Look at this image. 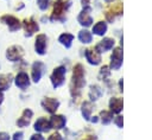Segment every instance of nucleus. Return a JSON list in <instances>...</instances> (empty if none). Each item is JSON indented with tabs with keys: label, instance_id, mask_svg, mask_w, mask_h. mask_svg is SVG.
Masks as SVG:
<instances>
[{
	"label": "nucleus",
	"instance_id": "obj_16",
	"mask_svg": "<svg viewBox=\"0 0 152 140\" xmlns=\"http://www.w3.org/2000/svg\"><path fill=\"white\" fill-rule=\"evenodd\" d=\"M114 39L112 38H103V40H101L96 46H95V50L101 53V52H104V51H108L110 50L113 46H114Z\"/></svg>",
	"mask_w": 152,
	"mask_h": 140
},
{
	"label": "nucleus",
	"instance_id": "obj_37",
	"mask_svg": "<svg viewBox=\"0 0 152 140\" xmlns=\"http://www.w3.org/2000/svg\"><path fill=\"white\" fill-rule=\"evenodd\" d=\"M91 122H97V116H94V117L91 119Z\"/></svg>",
	"mask_w": 152,
	"mask_h": 140
},
{
	"label": "nucleus",
	"instance_id": "obj_7",
	"mask_svg": "<svg viewBox=\"0 0 152 140\" xmlns=\"http://www.w3.org/2000/svg\"><path fill=\"white\" fill-rule=\"evenodd\" d=\"M89 12H90V7H89V6H86V7L81 11V13L78 14V17H77L78 23H80L82 26H84V27L91 26V23H93V18L90 17Z\"/></svg>",
	"mask_w": 152,
	"mask_h": 140
},
{
	"label": "nucleus",
	"instance_id": "obj_9",
	"mask_svg": "<svg viewBox=\"0 0 152 140\" xmlns=\"http://www.w3.org/2000/svg\"><path fill=\"white\" fill-rule=\"evenodd\" d=\"M44 71H45L44 63H42L39 61L34 62L32 64V79H33V82H36V83L39 82L42 76H43V74H44Z\"/></svg>",
	"mask_w": 152,
	"mask_h": 140
},
{
	"label": "nucleus",
	"instance_id": "obj_28",
	"mask_svg": "<svg viewBox=\"0 0 152 140\" xmlns=\"http://www.w3.org/2000/svg\"><path fill=\"white\" fill-rule=\"evenodd\" d=\"M109 75V70H108V66H103L102 69H101V71H100V76L102 77L103 76V79L106 78V76H108Z\"/></svg>",
	"mask_w": 152,
	"mask_h": 140
},
{
	"label": "nucleus",
	"instance_id": "obj_27",
	"mask_svg": "<svg viewBox=\"0 0 152 140\" xmlns=\"http://www.w3.org/2000/svg\"><path fill=\"white\" fill-rule=\"evenodd\" d=\"M37 4H38L39 8H40L42 11H44V9H46V8H48L49 0H38V1H37Z\"/></svg>",
	"mask_w": 152,
	"mask_h": 140
},
{
	"label": "nucleus",
	"instance_id": "obj_35",
	"mask_svg": "<svg viewBox=\"0 0 152 140\" xmlns=\"http://www.w3.org/2000/svg\"><path fill=\"white\" fill-rule=\"evenodd\" d=\"M84 140H96V136H95V135H89V136H87Z\"/></svg>",
	"mask_w": 152,
	"mask_h": 140
},
{
	"label": "nucleus",
	"instance_id": "obj_34",
	"mask_svg": "<svg viewBox=\"0 0 152 140\" xmlns=\"http://www.w3.org/2000/svg\"><path fill=\"white\" fill-rule=\"evenodd\" d=\"M89 1H90V0H81V2H82V5H83V7L88 6V5H89Z\"/></svg>",
	"mask_w": 152,
	"mask_h": 140
},
{
	"label": "nucleus",
	"instance_id": "obj_12",
	"mask_svg": "<svg viewBox=\"0 0 152 140\" xmlns=\"http://www.w3.org/2000/svg\"><path fill=\"white\" fill-rule=\"evenodd\" d=\"M86 58L88 61V63L93 64V65H97L101 63V55L95 50V49H88L86 50Z\"/></svg>",
	"mask_w": 152,
	"mask_h": 140
},
{
	"label": "nucleus",
	"instance_id": "obj_21",
	"mask_svg": "<svg viewBox=\"0 0 152 140\" xmlns=\"http://www.w3.org/2000/svg\"><path fill=\"white\" fill-rule=\"evenodd\" d=\"M102 94H103V91H102V89L99 87V85H91L90 87V90H89V97H90V100L91 101H96L97 98H100L101 96H102Z\"/></svg>",
	"mask_w": 152,
	"mask_h": 140
},
{
	"label": "nucleus",
	"instance_id": "obj_14",
	"mask_svg": "<svg viewBox=\"0 0 152 140\" xmlns=\"http://www.w3.org/2000/svg\"><path fill=\"white\" fill-rule=\"evenodd\" d=\"M121 13H122V5H121V2H116L113 7H110L109 9H107L106 18H107L108 21H113L114 18L116 15H120Z\"/></svg>",
	"mask_w": 152,
	"mask_h": 140
},
{
	"label": "nucleus",
	"instance_id": "obj_15",
	"mask_svg": "<svg viewBox=\"0 0 152 140\" xmlns=\"http://www.w3.org/2000/svg\"><path fill=\"white\" fill-rule=\"evenodd\" d=\"M24 28H25V31H26L25 36H26V37H31L34 32H37V31L39 30V26H38V24H37L32 18H30L28 20H27V19L24 20Z\"/></svg>",
	"mask_w": 152,
	"mask_h": 140
},
{
	"label": "nucleus",
	"instance_id": "obj_23",
	"mask_svg": "<svg viewBox=\"0 0 152 140\" xmlns=\"http://www.w3.org/2000/svg\"><path fill=\"white\" fill-rule=\"evenodd\" d=\"M72 40H74V36H72L71 33H63V34H61L59 38H58V42H59L62 45H64L65 47H68V49L71 46Z\"/></svg>",
	"mask_w": 152,
	"mask_h": 140
},
{
	"label": "nucleus",
	"instance_id": "obj_1",
	"mask_svg": "<svg viewBox=\"0 0 152 140\" xmlns=\"http://www.w3.org/2000/svg\"><path fill=\"white\" fill-rule=\"evenodd\" d=\"M84 69L82 64H76L72 72V81H71V94L72 96H77L81 89L84 87Z\"/></svg>",
	"mask_w": 152,
	"mask_h": 140
},
{
	"label": "nucleus",
	"instance_id": "obj_19",
	"mask_svg": "<svg viewBox=\"0 0 152 140\" xmlns=\"http://www.w3.org/2000/svg\"><path fill=\"white\" fill-rule=\"evenodd\" d=\"M122 100L119 98V97H113L110 98L109 101V108H110V112L112 113H115V114H119L121 110H122Z\"/></svg>",
	"mask_w": 152,
	"mask_h": 140
},
{
	"label": "nucleus",
	"instance_id": "obj_38",
	"mask_svg": "<svg viewBox=\"0 0 152 140\" xmlns=\"http://www.w3.org/2000/svg\"><path fill=\"white\" fill-rule=\"evenodd\" d=\"M104 1H107V2H110V1H113V0H104Z\"/></svg>",
	"mask_w": 152,
	"mask_h": 140
},
{
	"label": "nucleus",
	"instance_id": "obj_11",
	"mask_svg": "<svg viewBox=\"0 0 152 140\" xmlns=\"http://www.w3.org/2000/svg\"><path fill=\"white\" fill-rule=\"evenodd\" d=\"M48 38L45 34H38L36 38V43H34V49L38 55H44L45 50H46V45H48Z\"/></svg>",
	"mask_w": 152,
	"mask_h": 140
},
{
	"label": "nucleus",
	"instance_id": "obj_29",
	"mask_svg": "<svg viewBox=\"0 0 152 140\" xmlns=\"http://www.w3.org/2000/svg\"><path fill=\"white\" fill-rule=\"evenodd\" d=\"M48 140H63V138L61 136L59 133H53V134H51V135L49 136Z\"/></svg>",
	"mask_w": 152,
	"mask_h": 140
},
{
	"label": "nucleus",
	"instance_id": "obj_32",
	"mask_svg": "<svg viewBox=\"0 0 152 140\" xmlns=\"http://www.w3.org/2000/svg\"><path fill=\"white\" fill-rule=\"evenodd\" d=\"M0 140H10V134L6 132H0Z\"/></svg>",
	"mask_w": 152,
	"mask_h": 140
},
{
	"label": "nucleus",
	"instance_id": "obj_17",
	"mask_svg": "<svg viewBox=\"0 0 152 140\" xmlns=\"http://www.w3.org/2000/svg\"><path fill=\"white\" fill-rule=\"evenodd\" d=\"M32 116H33V112H32L31 109H28V108L24 109L21 116L17 120V125H18L19 127H26V126L30 123Z\"/></svg>",
	"mask_w": 152,
	"mask_h": 140
},
{
	"label": "nucleus",
	"instance_id": "obj_13",
	"mask_svg": "<svg viewBox=\"0 0 152 140\" xmlns=\"http://www.w3.org/2000/svg\"><path fill=\"white\" fill-rule=\"evenodd\" d=\"M50 123V128H55V129H61L65 126L66 123V119L63 115H52L49 120Z\"/></svg>",
	"mask_w": 152,
	"mask_h": 140
},
{
	"label": "nucleus",
	"instance_id": "obj_8",
	"mask_svg": "<svg viewBox=\"0 0 152 140\" xmlns=\"http://www.w3.org/2000/svg\"><path fill=\"white\" fill-rule=\"evenodd\" d=\"M42 107L50 114H53L59 107V101L53 97H46L42 101Z\"/></svg>",
	"mask_w": 152,
	"mask_h": 140
},
{
	"label": "nucleus",
	"instance_id": "obj_20",
	"mask_svg": "<svg viewBox=\"0 0 152 140\" xmlns=\"http://www.w3.org/2000/svg\"><path fill=\"white\" fill-rule=\"evenodd\" d=\"M12 83V75L11 74H2L0 75V91H5L10 89Z\"/></svg>",
	"mask_w": 152,
	"mask_h": 140
},
{
	"label": "nucleus",
	"instance_id": "obj_22",
	"mask_svg": "<svg viewBox=\"0 0 152 140\" xmlns=\"http://www.w3.org/2000/svg\"><path fill=\"white\" fill-rule=\"evenodd\" d=\"M107 32V24L104 21H99L93 27V33L96 36H103Z\"/></svg>",
	"mask_w": 152,
	"mask_h": 140
},
{
	"label": "nucleus",
	"instance_id": "obj_31",
	"mask_svg": "<svg viewBox=\"0 0 152 140\" xmlns=\"http://www.w3.org/2000/svg\"><path fill=\"white\" fill-rule=\"evenodd\" d=\"M114 122L116 123V126L119 128H122V116H116L115 120H114Z\"/></svg>",
	"mask_w": 152,
	"mask_h": 140
},
{
	"label": "nucleus",
	"instance_id": "obj_6",
	"mask_svg": "<svg viewBox=\"0 0 152 140\" xmlns=\"http://www.w3.org/2000/svg\"><path fill=\"white\" fill-rule=\"evenodd\" d=\"M0 20H1L4 24H6V25L8 26V28H10L11 32H14V31L19 30L20 26H21L19 19L15 18V17H13V15H8V14L2 15V17L0 18Z\"/></svg>",
	"mask_w": 152,
	"mask_h": 140
},
{
	"label": "nucleus",
	"instance_id": "obj_18",
	"mask_svg": "<svg viewBox=\"0 0 152 140\" xmlns=\"http://www.w3.org/2000/svg\"><path fill=\"white\" fill-rule=\"evenodd\" d=\"M34 129H36L37 132H40V133L49 132V131H50L49 120H46L45 117H39V119L34 122Z\"/></svg>",
	"mask_w": 152,
	"mask_h": 140
},
{
	"label": "nucleus",
	"instance_id": "obj_10",
	"mask_svg": "<svg viewBox=\"0 0 152 140\" xmlns=\"http://www.w3.org/2000/svg\"><path fill=\"white\" fill-rule=\"evenodd\" d=\"M14 83H15V85H17L19 89L25 90V89L30 85V77H28V75H27L26 72L20 71V72H18V75L15 76Z\"/></svg>",
	"mask_w": 152,
	"mask_h": 140
},
{
	"label": "nucleus",
	"instance_id": "obj_2",
	"mask_svg": "<svg viewBox=\"0 0 152 140\" xmlns=\"http://www.w3.org/2000/svg\"><path fill=\"white\" fill-rule=\"evenodd\" d=\"M71 1L70 0H56L55 5H53V11H52V15H51V20H61L64 21V13L68 11V8L70 7Z\"/></svg>",
	"mask_w": 152,
	"mask_h": 140
},
{
	"label": "nucleus",
	"instance_id": "obj_30",
	"mask_svg": "<svg viewBox=\"0 0 152 140\" xmlns=\"http://www.w3.org/2000/svg\"><path fill=\"white\" fill-rule=\"evenodd\" d=\"M23 136H24L23 132H15L13 135V140H23Z\"/></svg>",
	"mask_w": 152,
	"mask_h": 140
},
{
	"label": "nucleus",
	"instance_id": "obj_24",
	"mask_svg": "<svg viewBox=\"0 0 152 140\" xmlns=\"http://www.w3.org/2000/svg\"><path fill=\"white\" fill-rule=\"evenodd\" d=\"M78 39H80L81 43H83V44H88V43L91 42L93 37H91V33H90L89 31H87V30H82V31H80V33H78Z\"/></svg>",
	"mask_w": 152,
	"mask_h": 140
},
{
	"label": "nucleus",
	"instance_id": "obj_26",
	"mask_svg": "<svg viewBox=\"0 0 152 140\" xmlns=\"http://www.w3.org/2000/svg\"><path fill=\"white\" fill-rule=\"evenodd\" d=\"M100 116H101V120H102V123L104 125H108L112 120H113V114L112 112H107V110H102L100 113Z\"/></svg>",
	"mask_w": 152,
	"mask_h": 140
},
{
	"label": "nucleus",
	"instance_id": "obj_36",
	"mask_svg": "<svg viewBox=\"0 0 152 140\" xmlns=\"http://www.w3.org/2000/svg\"><path fill=\"white\" fill-rule=\"evenodd\" d=\"M2 101H4V94L0 91V104L2 103Z\"/></svg>",
	"mask_w": 152,
	"mask_h": 140
},
{
	"label": "nucleus",
	"instance_id": "obj_33",
	"mask_svg": "<svg viewBox=\"0 0 152 140\" xmlns=\"http://www.w3.org/2000/svg\"><path fill=\"white\" fill-rule=\"evenodd\" d=\"M30 140H45V139H44V136L42 134H33Z\"/></svg>",
	"mask_w": 152,
	"mask_h": 140
},
{
	"label": "nucleus",
	"instance_id": "obj_4",
	"mask_svg": "<svg viewBox=\"0 0 152 140\" xmlns=\"http://www.w3.org/2000/svg\"><path fill=\"white\" fill-rule=\"evenodd\" d=\"M23 55H24V51L18 45H13V46L8 47L7 51H6V57L11 62H19L21 59Z\"/></svg>",
	"mask_w": 152,
	"mask_h": 140
},
{
	"label": "nucleus",
	"instance_id": "obj_3",
	"mask_svg": "<svg viewBox=\"0 0 152 140\" xmlns=\"http://www.w3.org/2000/svg\"><path fill=\"white\" fill-rule=\"evenodd\" d=\"M65 74H66V69L63 65L57 66L53 70V72L51 74V77H50L53 88H58V87H61L64 83V81H65Z\"/></svg>",
	"mask_w": 152,
	"mask_h": 140
},
{
	"label": "nucleus",
	"instance_id": "obj_5",
	"mask_svg": "<svg viewBox=\"0 0 152 140\" xmlns=\"http://www.w3.org/2000/svg\"><path fill=\"white\" fill-rule=\"evenodd\" d=\"M122 65V50L120 47H115L110 56V68L114 70H119Z\"/></svg>",
	"mask_w": 152,
	"mask_h": 140
},
{
	"label": "nucleus",
	"instance_id": "obj_25",
	"mask_svg": "<svg viewBox=\"0 0 152 140\" xmlns=\"http://www.w3.org/2000/svg\"><path fill=\"white\" fill-rule=\"evenodd\" d=\"M82 115H83V117L86 119V120H90V114H91V110H93V106H91V103L90 102H84L83 104H82Z\"/></svg>",
	"mask_w": 152,
	"mask_h": 140
}]
</instances>
